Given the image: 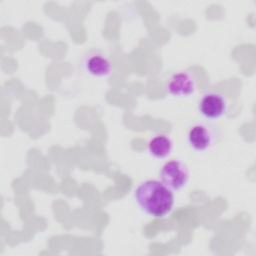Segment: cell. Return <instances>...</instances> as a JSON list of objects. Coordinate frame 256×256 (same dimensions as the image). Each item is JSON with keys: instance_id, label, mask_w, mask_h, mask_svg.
I'll list each match as a JSON object with an SVG mask.
<instances>
[{"instance_id": "1", "label": "cell", "mask_w": 256, "mask_h": 256, "mask_svg": "<svg viewBox=\"0 0 256 256\" xmlns=\"http://www.w3.org/2000/svg\"><path fill=\"white\" fill-rule=\"evenodd\" d=\"M133 195L138 207L151 217L163 218L173 209V191L161 180L150 179L141 182Z\"/></svg>"}, {"instance_id": "2", "label": "cell", "mask_w": 256, "mask_h": 256, "mask_svg": "<svg viewBox=\"0 0 256 256\" xmlns=\"http://www.w3.org/2000/svg\"><path fill=\"white\" fill-rule=\"evenodd\" d=\"M228 108L227 97L217 90L204 91L197 103L198 113L207 121L219 120L228 112Z\"/></svg>"}, {"instance_id": "7", "label": "cell", "mask_w": 256, "mask_h": 256, "mask_svg": "<svg viewBox=\"0 0 256 256\" xmlns=\"http://www.w3.org/2000/svg\"><path fill=\"white\" fill-rule=\"evenodd\" d=\"M147 148L152 157L156 159H164L172 152L173 141L169 135L159 133L150 138Z\"/></svg>"}, {"instance_id": "6", "label": "cell", "mask_w": 256, "mask_h": 256, "mask_svg": "<svg viewBox=\"0 0 256 256\" xmlns=\"http://www.w3.org/2000/svg\"><path fill=\"white\" fill-rule=\"evenodd\" d=\"M160 180L172 191L183 189L189 181V170L184 162L172 159L164 163L160 172Z\"/></svg>"}, {"instance_id": "3", "label": "cell", "mask_w": 256, "mask_h": 256, "mask_svg": "<svg viewBox=\"0 0 256 256\" xmlns=\"http://www.w3.org/2000/svg\"><path fill=\"white\" fill-rule=\"evenodd\" d=\"M220 132L217 127L206 122L193 124L187 132V142L196 152H206L217 142Z\"/></svg>"}, {"instance_id": "5", "label": "cell", "mask_w": 256, "mask_h": 256, "mask_svg": "<svg viewBox=\"0 0 256 256\" xmlns=\"http://www.w3.org/2000/svg\"><path fill=\"white\" fill-rule=\"evenodd\" d=\"M81 66L86 73L98 78L107 77L113 71V63L110 56L98 48H91L83 54Z\"/></svg>"}, {"instance_id": "4", "label": "cell", "mask_w": 256, "mask_h": 256, "mask_svg": "<svg viewBox=\"0 0 256 256\" xmlns=\"http://www.w3.org/2000/svg\"><path fill=\"white\" fill-rule=\"evenodd\" d=\"M197 80L192 71L181 69L171 73L165 81L166 92L176 98H187L195 93Z\"/></svg>"}]
</instances>
